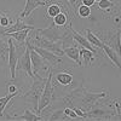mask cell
<instances>
[{"label": "cell", "mask_w": 121, "mask_h": 121, "mask_svg": "<svg viewBox=\"0 0 121 121\" xmlns=\"http://www.w3.org/2000/svg\"><path fill=\"white\" fill-rule=\"evenodd\" d=\"M45 82H46V79H44L43 75H35L33 79V85L30 87V90L22 96V98L26 99L28 103H32V105L36 113H38L39 99H40V96H41L43 91H44Z\"/></svg>", "instance_id": "cell-1"}, {"label": "cell", "mask_w": 121, "mask_h": 121, "mask_svg": "<svg viewBox=\"0 0 121 121\" xmlns=\"http://www.w3.org/2000/svg\"><path fill=\"white\" fill-rule=\"evenodd\" d=\"M52 70L48 73L47 78H46V82H45V87H44V91L41 96H40V99H39V105H38V114H40L45 110L50 104L52 103V100L55 98V88H53V85H52Z\"/></svg>", "instance_id": "cell-2"}, {"label": "cell", "mask_w": 121, "mask_h": 121, "mask_svg": "<svg viewBox=\"0 0 121 121\" xmlns=\"http://www.w3.org/2000/svg\"><path fill=\"white\" fill-rule=\"evenodd\" d=\"M30 44H33L35 46H39V47H43V48H46L48 51H52L53 53L58 55V56H63L64 55V51H63V47H62V44L60 43H53V41H50L46 38L41 36L38 32L35 35H33L32 39H28Z\"/></svg>", "instance_id": "cell-3"}, {"label": "cell", "mask_w": 121, "mask_h": 121, "mask_svg": "<svg viewBox=\"0 0 121 121\" xmlns=\"http://www.w3.org/2000/svg\"><path fill=\"white\" fill-rule=\"evenodd\" d=\"M108 96V92L103 91V92H90V91H86L84 87H82V91H81V96L79 98H81V102H82V109L85 110H88L91 109L96 103L97 100L100 99V98H104Z\"/></svg>", "instance_id": "cell-4"}, {"label": "cell", "mask_w": 121, "mask_h": 121, "mask_svg": "<svg viewBox=\"0 0 121 121\" xmlns=\"http://www.w3.org/2000/svg\"><path fill=\"white\" fill-rule=\"evenodd\" d=\"M38 33L46 38L50 41H53V43H60L62 41L63 36L65 35L67 33V29L65 30H60V27L53 24V26H50L48 28H45V29H39Z\"/></svg>", "instance_id": "cell-5"}, {"label": "cell", "mask_w": 121, "mask_h": 121, "mask_svg": "<svg viewBox=\"0 0 121 121\" xmlns=\"http://www.w3.org/2000/svg\"><path fill=\"white\" fill-rule=\"evenodd\" d=\"M7 44H9V68H10V74H11V79H16V69H17V63H18V58L19 53L17 51V47L13 43L12 38L7 39Z\"/></svg>", "instance_id": "cell-6"}, {"label": "cell", "mask_w": 121, "mask_h": 121, "mask_svg": "<svg viewBox=\"0 0 121 121\" xmlns=\"http://www.w3.org/2000/svg\"><path fill=\"white\" fill-rule=\"evenodd\" d=\"M26 44L29 47V52H30V59H32V67H33V73L34 75H39L40 72L46 70V64H45V59L40 56L35 50L29 45V43L26 40Z\"/></svg>", "instance_id": "cell-7"}, {"label": "cell", "mask_w": 121, "mask_h": 121, "mask_svg": "<svg viewBox=\"0 0 121 121\" xmlns=\"http://www.w3.org/2000/svg\"><path fill=\"white\" fill-rule=\"evenodd\" d=\"M27 45V44H26ZM17 68L19 70L26 72V74L32 78V80L34 79V73H33V67H32V59H30V52H29V47H26V51L23 55L19 56L18 58V63H17Z\"/></svg>", "instance_id": "cell-8"}, {"label": "cell", "mask_w": 121, "mask_h": 121, "mask_svg": "<svg viewBox=\"0 0 121 121\" xmlns=\"http://www.w3.org/2000/svg\"><path fill=\"white\" fill-rule=\"evenodd\" d=\"M87 119H93V120H109L113 117V114H115L112 110H108L104 107H92L87 112Z\"/></svg>", "instance_id": "cell-9"}, {"label": "cell", "mask_w": 121, "mask_h": 121, "mask_svg": "<svg viewBox=\"0 0 121 121\" xmlns=\"http://www.w3.org/2000/svg\"><path fill=\"white\" fill-rule=\"evenodd\" d=\"M27 41L29 43V40H27ZM29 45L32 46L45 60H47L48 63H51V65H57V64H59V63H62V58H60V56L53 53L52 51H48V50L43 48V47H39V46H33L30 43H29Z\"/></svg>", "instance_id": "cell-10"}, {"label": "cell", "mask_w": 121, "mask_h": 121, "mask_svg": "<svg viewBox=\"0 0 121 121\" xmlns=\"http://www.w3.org/2000/svg\"><path fill=\"white\" fill-rule=\"evenodd\" d=\"M68 28H69V30H70V33H72V35H73V39L75 40V41H76L80 46H81V47H85V48H87V50H91L92 52L97 53L96 47H95V46H92V45L90 44V41L86 39V36H82L80 33H78L76 30H74V28H73V26H72V21L69 22Z\"/></svg>", "instance_id": "cell-11"}, {"label": "cell", "mask_w": 121, "mask_h": 121, "mask_svg": "<svg viewBox=\"0 0 121 121\" xmlns=\"http://www.w3.org/2000/svg\"><path fill=\"white\" fill-rule=\"evenodd\" d=\"M50 4V1H41V0H27L26 1V6L23 12H21L19 18H26L32 13L35 9H38L39 6H47Z\"/></svg>", "instance_id": "cell-12"}, {"label": "cell", "mask_w": 121, "mask_h": 121, "mask_svg": "<svg viewBox=\"0 0 121 121\" xmlns=\"http://www.w3.org/2000/svg\"><path fill=\"white\" fill-rule=\"evenodd\" d=\"M63 51H64V55L68 56L70 59H73L78 65H82L81 59H80V50H79V47H76V45L64 47Z\"/></svg>", "instance_id": "cell-13"}, {"label": "cell", "mask_w": 121, "mask_h": 121, "mask_svg": "<svg viewBox=\"0 0 121 121\" xmlns=\"http://www.w3.org/2000/svg\"><path fill=\"white\" fill-rule=\"evenodd\" d=\"M23 29H29V30H33L34 27L33 26H30V24H26L23 21H22V18H17V21L15 24H12L11 27H9L6 28L5 30H3V34H9V33H12V32H18V30H23Z\"/></svg>", "instance_id": "cell-14"}, {"label": "cell", "mask_w": 121, "mask_h": 121, "mask_svg": "<svg viewBox=\"0 0 121 121\" xmlns=\"http://www.w3.org/2000/svg\"><path fill=\"white\" fill-rule=\"evenodd\" d=\"M102 48L104 50V52L107 53V56L109 57V59L112 60V62L115 64V67H117L120 70H121V60H120V58H119V55L116 53V51L113 48V47H110L109 45H107L105 43L103 44V46H102Z\"/></svg>", "instance_id": "cell-15"}, {"label": "cell", "mask_w": 121, "mask_h": 121, "mask_svg": "<svg viewBox=\"0 0 121 121\" xmlns=\"http://www.w3.org/2000/svg\"><path fill=\"white\" fill-rule=\"evenodd\" d=\"M32 32L29 29H23V30H18V32H12V33H9V34H3L4 36H7V38H12L21 44V45H26V40L28 38V33Z\"/></svg>", "instance_id": "cell-16"}, {"label": "cell", "mask_w": 121, "mask_h": 121, "mask_svg": "<svg viewBox=\"0 0 121 121\" xmlns=\"http://www.w3.org/2000/svg\"><path fill=\"white\" fill-rule=\"evenodd\" d=\"M12 119L26 120V121H39V120H44V117L40 116V115H38L36 112H33V110H29V109H26V110H24V114L13 116Z\"/></svg>", "instance_id": "cell-17"}, {"label": "cell", "mask_w": 121, "mask_h": 121, "mask_svg": "<svg viewBox=\"0 0 121 121\" xmlns=\"http://www.w3.org/2000/svg\"><path fill=\"white\" fill-rule=\"evenodd\" d=\"M95 52H92L91 50H87V48H85V47H81L80 48V56L82 57V59H84V64H85V67H87V65H91V63L95 60Z\"/></svg>", "instance_id": "cell-18"}, {"label": "cell", "mask_w": 121, "mask_h": 121, "mask_svg": "<svg viewBox=\"0 0 121 121\" xmlns=\"http://www.w3.org/2000/svg\"><path fill=\"white\" fill-rule=\"evenodd\" d=\"M56 80L58 84L63 85V86H68L73 82V75H72V73L62 72V73L56 74Z\"/></svg>", "instance_id": "cell-19"}, {"label": "cell", "mask_w": 121, "mask_h": 121, "mask_svg": "<svg viewBox=\"0 0 121 121\" xmlns=\"http://www.w3.org/2000/svg\"><path fill=\"white\" fill-rule=\"evenodd\" d=\"M18 93H19V92H15V93H10V92H9L6 96L0 97V116H3V114H4V112H5L7 104L11 102V99H13Z\"/></svg>", "instance_id": "cell-20"}, {"label": "cell", "mask_w": 121, "mask_h": 121, "mask_svg": "<svg viewBox=\"0 0 121 121\" xmlns=\"http://www.w3.org/2000/svg\"><path fill=\"white\" fill-rule=\"evenodd\" d=\"M86 39L90 41V44H91V45H93L95 47H100V48H102V46H103V44H104L102 40H100L97 35H95L90 29L86 30Z\"/></svg>", "instance_id": "cell-21"}, {"label": "cell", "mask_w": 121, "mask_h": 121, "mask_svg": "<svg viewBox=\"0 0 121 121\" xmlns=\"http://www.w3.org/2000/svg\"><path fill=\"white\" fill-rule=\"evenodd\" d=\"M0 59L3 63L9 59V44L0 39Z\"/></svg>", "instance_id": "cell-22"}, {"label": "cell", "mask_w": 121, "mask_h": 121, "mask_svg": "<svg viewBox=\"0 0 121 121\" xmlns=\"http://www.w3.org/2000/svg\"><path fill=\"white\" fill-rule=\"evenodd\" d=\"M59 12H60V6H59L58 4H51V3H50V4L47 5V16H48V17L53 18V17H56Z\"/></svg>", "instance_id": "cell-23"}, {"label": "cell", "mask_w": 121, "mask_h": 121, "mask_svg": "<svg viewBox=\"0 0 121 121\" xmlns=\"http://www.w3.org/2000/svg\"><path fill=\"white\" fill-rule=\"evenodd\" d=\"M68 22V17L65 13H62L59 12L56 17H53V24L58 26V27H64Z\"/></svg>", "instance_id": "cell-24"}, {"label": "cell", "mask_w": 121, "mask_h": 121, "mask_svg": "<svg viewBox=\"0 0 121 121\" xmlns=\"http://www.w3.org/2000/svg\"><path fill=\"white\" fill-rule=\"evenodd\" d=\"M78 16L81 18H87L91 16V7L86 5H79L78 6Z\"/></svg>", "instance_id": "cell-25"}, {"label": "cell", "mask_w": 121, "mask_h": 121, "mask_svg": "<svg viewBox=\"0 0 121 121\" xmlns=\"http://www.w3.org/2000/svg\"><path fill=\"white\" fill-rule=\"evenodd\" d=\"M112 7H114V3L110 0H100L98 1V9L100 10H110Z\"/></svg>", "instance_id": "cell-26"}, {"label": "cell", "mask_w": 121, "mask_h": 121, "mask_svg": "<svg viewBox=\"0 0 121 121\" xmlns=\"http://www.w3.org/2000/svg\"><path fill=\"white\" fill-rule=\"evenodd\" d=\"M48 120H65V119H68L65 115H64V113H63V110H57V112H55L50 117H47Z\"/></svg>", "instance_id": "cell-27"}, {"label": "cell", "mask_w": 121, "mask_h": 121, "mask_svg": "<svg viewBox=\"0 0 121 121\" xmlns=\"http://www.w3.org/2000/svg\"><path fill=\"white\" fill-rule=\"evenodd\" d=\"M63 113H64V115H65L68 119H78V117H79V116L76 115V113L74 112V109H73V108H69V107H67V108L63 109Z\"/></svg>", "instance_id": "cell-28"}, {"label": "cell", "mask_w": 121, "mask_h": 121, "mask_svg": "<svg viewBox=\"0 0 121 121\" xmlns=\"http://www.w3.org/2000/svg\"><path fill=\"white\" fill-rule=\"evenodd\" d=\"M74 109V112L76 113V115L79 116V117H82V119H87V114L84 112V109H80V108H73Z\"/></svg>", "instance_id": "cell-29"}, {"label": "cell", "mask_w": 121, "mask_h": 121, "mask_svg": "<svg viewBox=\"0 0 121 121\" xmlns=\"http://www.w3.org/2000/svg\"><path fill=\"white\" fill-rule=\"evenodd\" d=\"M10 24V19L7 16H1L0 17V26L1 27H7Z\"/></svg>", "instance_id": "cell-30"}, {"label": "cell", "mask_w": 121, "mask_h": 121, "mask_svg": "<svg viewBox=\"0 0 121 121\" xmlns=\"http://www.w3.org/2000/svg\"><path fill=\"white\" fill-rule=\"evenodd\" d=\"M7 90H9V92H10V93L18 92V88H17L16 85H13V84H9V85H7Z\"/></svg>", "instance_id": "cell-31"}, {"label": "cell", "mask_w": 121, "mask_h": 121, "mask_svg": "<svg viewBox=\"0 0 121 121\" xmlns=\"http://www.w3.org/2000/svg\"><path fill=\"white\" fill-rule=\"evenodd\" d=\"M82 1V4L84 5H86V6H93L95 5V3H96V0H81Z\"/></svg>", "instance_id": "cell-32"}, {"label": "cell", "mask_w": 121, "mask_h": 121, "mask_svg": "<svg viewBox=\"0 0 121 121\" xmlns=\"http://www.w3.org/2000/svg\"><path fill=\"white\" fill-rule=\"evenodd\" d=\"M67 1H69V3H70V5L73 6V9H74V10H76V7H78V6H76V0H67Z\"/></svg>", "instance_id": "cell-33"}, {"label": "cell", "mask_w": 121, "mask_h": 121, "mask_svg": "<svg viewBox=\"0 0 121 121\" xmlns=\"http://www.w3.org/2000/svg\"><path fill=\"white\" fill-rule=\"evenodd\" d=\"M96 1H97V3H98V1H100V0H96Z\"/></svg>", "instance_id": "cell-34"}, {"label": "cell", "mask_w": 121, "mask_h": 121, "mask_svg": "<svg viewBox=\"0 0 121 121\" xmlns=\"http://www.w3.org/2000/svg\"><path fill=\"white\" fill-rule=\"evenodd\" d=\"M120 41H121V35H120Z\"/></svg>", "instance_id": "cell-35"}, {"label": "cell", "mask_w": 121, "mask_h": 121, "mask_svg": "<svg viewBox=\"0 0 121 121\" xmlns=\"http://www.w3.org/2000/svg\"><path fill=\"white\" fill-rule=\"evenodd\" d=\"M0 27H1V26H0Z\"/></svg>", "instance_id": "cell-36"}]
</instances>
